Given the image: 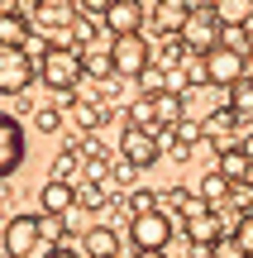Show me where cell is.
<instances>
[{
    "instance_id": "8992f818",
    "label": "cell",
    "mask_w": 253,
    "mask_h": 258,
    "mask_svg": "<svg viewBox=\"0 0 253 258\" xmlns=\"http://www.w3.org/2000/svg\"><path fill=\"white\" fill-rule=\"evenodd\" d=\"M38 244H43V215L19 211L5 220V258H29Z\"/></svg>"
},
{
    "instance_id": "2e32d148",
    "label": "cell",
    "mask_w": 253,
    "mask_h": 258,
    "mask_svg": "<svg viewBox=\"0 0 253 258\" xmlns=\"http://www.w3.org/2000/svg\"><path fill=\"white\" fill-rule=\"evenodd\" d=\"M215 19L225 29H248L253 24V0H215Z\"/></svg>"
},
{
    "instance_id": "4fadbf2b",
    "label": "cell",
    "mask_w": 253,
    "mask_h": 258,
    "mask_svg": "<svg viewBox=\"0 0 253 258\" xmlns=\"http://www.w3.org/2000/svg\"><path fill=\"white\" fill-rule=\"evenodd\" d=\"M215 172L225 177V182L244 186V182H248V172H253V158L244 153V144H225V148H220V158H215Z\"/></svg>"
},
{
    "instance_id": "5bb4252c",
    "label": "cell",
    "mask_w": 253,
    "mask_h": 258,
    "mask_svg": "<svg viewBox=\"0 0 253 258\" xmlns=\"http://www.w3.org/2000/svg\"><path fill=\"white\" fill-rule=\"evenodd\" d=\"M182 230H187L191 249H215V244L225 239V225H220V211H206V215H196V220H187Z\"/></svg>"
},
{
    "instance_id": "52a82bcc",
    "label": "cell",
    "mask_w": 253,
    "mask_h": 258,
    "mask_svg": "<svg viewBox=\"0 0 253 258\" xmlns=\"http://www.w3.org/2000/svg\"><path fill=\"white\" fill-rule=\"evenodd\" d=\"M120 158L134 167V172H143V167H153V163L162 158V139L148 134V129L124 124V129H120Z\"/></svg>"
},
{
    "instance_id": "cb8c5ba5",
    "label": "cell",
    "mask_w": 253,
    "mask_h": 258,
    "mask_svg": "<svg viewBox=\"0 0 253 258\" xmlns=\"http://www.w3.org/2000/svg\"><path fill=\"white\" fill-rule=\"evenodd\" d=\"M234 239L244 244V249L253 253V215H239V225H234Z\"/></svg>"
},
{
    "instance_id": "6da1fadb",
    "label": "cell",
    "mask_w": 253,
    "mask_h": 258,
    "mask_svg": "<svg viewBox=\"0 0 253 258\" xmlns=\"http://www.w3.org/2000/svg\"><path fill=\"white\" fill-rule=\"evenodd\" d=\"M38 77H43V86L53 96H72L76 86H81V77H86V57L76 53V48H53V53L38 62Z\"/></svg>"
},
{
    "instance_id": "7c38bea8",
    "label": "cell",
    "mask_w": 253,
    "mask_h": 258,
    "mask_svg": "<svg viewBox=\"0 0 253 258\" xmlns=\"http://www.w3.org/2000/svg\"><path fill=\"white\" fill-rule=\"evenodd\" d=\"M38 206H43L48 220H67V215L76 211V186H72V182H53V177H48V182L38 186Z\"/></svg>"
},
{
    "instance_id": "603a6c76",
    "label": "cell",
    "mask_w": 253,
    "mask_h": 258,
    "mask_svg": "<svg viewBox=\"0 0 253 258\" xmlns=\"http://www.w3.org/2000/svg\"><path fill=\"white\" fill-rule=\"evenodd\" d=\"M210 258H253L248 249H244V244H239L234 239V234H225V239H220L215 244V249H210Z\"/></svg>"
},
{
    "instance_id": "7402d4cb",
    "label": "cell",
    "mask_w": 253,
    "mask_h": 258,
    "mask_svg": "<svg viewBox=\"0 0 253 258\" xmlns=\"http://www.w3.org/2000/svg\"><path fill=\"white\" fill-rule=\"evenodd\" d=\"M229 110L244 120V115H253V82H239L234 91H229Z\"/></svg>"
},
{
    "instance_id": "e0dca14e",
    "label": "cell",
    "mask_w": 253,
    "mask_h": 258,
    "mask_svg": "<svg viewBox=\"0 0 253 258\" xmlns=\"http://www.w3.org/2000/svg\"><path fill=\"white\" fill-rule=\"evenodd\" d=\"M201 196H206L210 211H220V206H229V196H234V182H225L220 172H206L201 177Z\"/></svg>"
},
{
    "instance_id": "484cf974",
    "label": "cell",
    "mask_w": 253,
    "mask_h": 258,
    "mask_svg": "<svg viewBox=\"0 0 253 258\" xmlns=\"http://www.w3.org/2000/svg\"><path fill=\"white\" fill-rule=\"evenodd\" d=\"M81 201L91 206V211H101V206L110 201V191H105V186H86V191H81Z\"/></svg>"
},
{
    "instance_id": "7a4b0ae2",
    "label": "cell",
    "mask_w": 253,
    "mask_h": 258,
    "mask_svg": "<svg viewBox=\"0 0 253 258\" xmlns=\"http://www.w3.org/2000/svg\"><path fill=\"white\" fill-rule=\"evenodd\" d=\"M220 43H225V24L215 19V5H196L191 19H187V29H182V48H187L191 57H210Z\"/></svg>"
},
{
    "instance_id": "83f0119b",
    "label": "cell",
    "mask_w": 253,
    "mask_h": 258,
    "mask_svg": "<svg viewBox=\"0 0 253 258\" xmlns=\"http://www.w3.org/2000/svg\"><path fill=\"white\" fill-rule=\"evenodd\" d=\"M134 258H167V253H134Z\"/></svg>"
},
{
    "instance_id": "ac0fdd59",
    "label": "cell",
    "mask_w": 253,
    "mask_h": 258,
    "mask_svg": "<svg viewBox=\"0 0 253 258\" xmlns=\"http://www.w3.org/2000/svg\"><path fill=\"white\" fill-rule=\"evenodd\" d=\"M72 120H76V129H101L105 120H110V110H105L101 101H76L72 105Z\"/></svg>"
},
{
    "instance_id": "d4e9b609",
    "label": "cell",
    "mask_w": 253,
    "mask_h": 258,
    "mask_svg": "<svg viewBox=\"0 0 253 258\" xmlns=\"http://www.w3.org/2000/svg\"><path fill=\"white\" fill-rule=\"evenodd\" d=\"M38 129H43V134H57V129H62V115H57L53 105H48V110H38Z\"/></svg>"
},
{
    "instance_id": "8fae6325",
    "label": "cell",
    "mask_w": 253,
    "mask_h": 258,
    "mask_svg": "<svg viewBox=\"0 0 253 258\" xmlns=\"http://www.w3.org/2000/svg\"><path fill=\"white\" fill-rule=\"evenodd\" d=\"M29 15H34V24L43 29L48 38H53V34H62V29H76L72 19L81 15V10H76L72 0H38V5L29 10Z\"/></svg>"
},
{
    "instance_id": "9c48e42d",
    "label": "cell",
    "mask_w": 253,
    "mask_h": 258,
    "mask_svg": "<svg viewBox=\"0 0 253 258\" xmlns=\"http://www.w3.org/2000/svg\"><path fill=\"white\" fill-rule=\"evenodd\" d=\"M143 19H148V10H143L139 0H110V5H105V29H110L115 38L143 34Z\"/></svg>"
},
{
    "instance_id": "4316f807",
    "label": "cell",
    "mask_w": 253,
    "mask_h": 258,
    "mask_svg": "<svg viewBox=\"0 0 253 258\" xmlns=\"http://www.w3.org/2000/svg\"><path fill=\"white\" fill-rule=\"evenodd\" d=\"M43 258H81V253H72V249H48Z\"/></svg>"
},
{
    "instance_id": "277c9868",
    "label": "cell",
    "mask_w": 253,
    "mask_h": 258,
    "mask_svg": "<svg viewBox=\"0 0 253 258\" xmlns=\"http://www.w3.org/2000/svg\"><path fill=\"white\" fill-rule=\"evenodd\" d=\"M220 115H229V91H220V86L206 82V86H191L182 96V120L210 129V120H220Z\"/></svg>"
},
{
    "instance_id": "9a60e30c",
    "label": "cell",
    "mask_w": 253,
    "mask_h": 258,
    "mask_svg": "<svg viewBox=\"0 0 253 258\" xmlns=\"http://www.w3.org/2000/svg\"><path fill=\"white\" fill-rule=\"evenodd\" d=\"M81 249H86V258H115V253H120V234H115V225H96V230L81 239Z\"/></svg>"
},
{
    "instance_id": "44dd1931",
    "label": "cell",
    "mask_w": 253,
    "mask_h": 258,
    "mask_svg": "<svg viewBox=\"0 0 253 258\" xmlns=\"http://www.w3.org/2000/svg\"><path fill=\"white\" fill-rule=\"evenodd\" d=\"M124 206H129V220H139V215H153V211H158V196L139 186V191H129V201H124Z\"/></svg>"
},
{
    "instance_id": "30bf717a",
    "label": "cell",
    "mask_w": 253,
    "mask_h": 258,
    "mask_svg": "<svg viewBox=\"0 0 253 258\" xmlns=\"http://www.w3.org/2000/svg\"><path fill=\"white\" fill-rule=\"evenodd\" d=\"M24 163V129L15 115H0V177H15Z\"/></svg>"
},
{
    "instance_id": "3957f363",
    "label": "cell",
    "mask_w": 253,
    "mask_h": 258,
    "mask_svg": "<svg viewBox=\"0 0 253 258\" xmlns=\"http://www.w3.org/2000/svg\"><path fill=\"white\" fill-rule=\"evenodd\" d=\"M110 62H115V77H124V82H143V77L153 72V43L143 34L110 38Z\"/></svg>"
},
{
    "instance_id": "5b68a950",
    "label": "cell",
    "mask_w": 253,
    "mask_h": 258,
    "mask_svg": "<svg viewBox=\"0 0 253 258\" xmlns=\"http://www.w3.org/2000/svg\"><path fill=\"white\" fill-rule=\"evenodd\" d=\"M172 230H177V220L162 215V211L139 215V220H129V244H134V253H162L167 239H172Z\"/></svg>"
},
{
    "instance_id": "d6986e66",
    "label": "cell",
    "mask_w": 253,
    "mask_h": 258,
    "mask_svg": "<svg viewBox=\"0 0 253 258\" xmlns=\"http://www.w3.org/2000/svg\"><path fill=\"white\" fill-rule=\"evenodd\" d=\"M76 172H81V153H76V148H62V153L53 158V172L48 177H53V182H72Z\"/></svg>"
},
{
    "instance_id": "ba28073f",
    "label": "cell",
    "mask_w": 253,
    "mask_h": 258,
    "mask_svg": "<svg viewBox=\"0 0 253 258\" xmlns=\"http://www.w3.org/2000/svg\"><path fill=\"white\" fill-rule=\"evenodd\" d=\"M38 62L24 53V48H0V91L5 96H24L29 82H34Z\"/></svg>"
},
{
    "instance_id": "ffe728a7",
    "label": "cell",
    "mask_w": 253,
    "mask_h": 258,
    "mask_svg": "<svg viewBox=\"0 0 253 258\" xmlns=\"http://www.w3.org/2000/svg\"><path fill=\"white\" fill-rule=\"evenodd\" d=\"M206 134H210L206 124H191V120H182L177 129H172V139H177V148H182V153H191V148H196V144H201Z\"/></svg>"
}]
</instances>
